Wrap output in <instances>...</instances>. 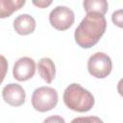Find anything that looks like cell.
I'll list each match as a JSON object with an SVG mask.
<instances>
[{
	"label": "cell",
	"instance_id": "6da1fadb",
	"mask_svg": "<svg viewBox=\"0 0 123 123\" xmlns=\"http://www.w3.org/2000/svg\"><path fill=\"white\" fill-rule=\"evenodd\" d=\"M106 28L107 21L103 14L88 12L75 30V41L82 48H90L100 40Z\"/></svg>",
	"mask_w": 123,
	"mask_h": 123
},
{
	"label": "cell",
	"instance_id": "30bf717a",
	"mask_svg": "<svg viewBox=\"0 0 123 123\" xmlns=\"http://www.w3.org/2000/svg\"><path fill=\"white\" fill-rule=\"evenodd\" d=\"M25 4V0H0V17L10 16L14 11L19 10Z\"/></svg>",
	"mask_w": 123,
	"mask_h": 123
},
{
	"label": "cell",
	"instance_id": "8fae6325",
	"mask_svg": "<svg viewBox=\"0 0 123 123\" xmlns=\"http://www.w3.org/2000/svg\"><path fill=\"white\" fill-rule=\"evenodd\" d=\"M84 9L88 12H98L100 14H105L108 11L109 4L106 0H86L83 3Z\"/></svg>",
	"mask_w": 123,
	"mask_h": 123
},
{
	"label": "cell",
	"instance_id": "5b68a950",
	"mask_svg": "<svg viewBox=\"0 0 123 123\" xmlns=\"http://www.w3.org/2000/svg\"><path fill=\"white\" fill-rule=\"evenodd\" d=\"M75 20L73 11L66 6H58L54 8L49 14V21L52 27L59 31L69 29Z\"/></svg>",
	"mask_w": 123,
	"mask_h": 123
},
{
	"label": "cell",
	"instance_id": "4fadbf2b",
	"mask_svg": "<svg viewBox=\"0 0 123 123\" xmlns=\"http://www.w3.org/2000/svg\"><path fill=\"white\" fill-rule=\"evenodd\" d=\"M111 21L117 27L123 28V9L116 10L111 14Z\"/></svg>",
	"mask_w": 123,
	"mask_h": 123
},
{
	"label": "cell",
	"instance_id": "3957f363",
	"mask_svg": "<svg viewBox=\"0 0 123 123\" xmlns=\"http://www.w3.org/2000/svg\"><path fill=\"white\" fill-rule=\"evenodd\" d=\"M58 92L50 86H40L34 90L32 95L33 108L40 112L49 111L58 104Z\"/></svg>",
	"mask_w": 123,
	"mask_h": 123
},
{
	"label": "cell",
	"instance_id": "ba28073f",
	"mask_svg": "<svg viewBox=\"0 0 123 123\" xmlns=\"http://www.w3.org/2000/svg\"><path fill=\"white\" fill-rule=\"evenodd\" d=\"M13 29L18 35H30L36 29V21L34 17L30 14H20L13 20Z\"/></svg>",
	"mask_w": 123,
	"mask_h": 123
},
{
	"label": "cell",
	"instance_id": "8992f818",
	"mask_svg": "<svg viewBox=\"0 0 123 123\" xmlns=\"http://www.w3.org/2000/svg\"><path fill=\"white\" fill-rule=\"evenodd\" d=\"M35 72L36 62L33 59L29 57H23L18 59L15 62L12 69L13 78L20 82L30 80L32 77H34Z\"/></svg>",
	"mask_w": 123,
	"mask_h": 123
},
{
	"label": "cell",
	"instance_id": "277c9868",
	"mask_svg": "<svg viewBox=\"0 0 123 123\" xmlns=\"http://www.w3.org/2000/svg\"><path fill=\"white\" fill-rule=\"evenodd\" d=\"M111 68L112 62L111 58L103 52L94 53L87 61V70L89 74L98 79L108 77L111 72Z\"/></svg>",
	"mask_w": 123,
	"mask_h": 123
},
{
	"label": "cell",
	"instance_id": "2e32d148",
	"mask_svg": "<svg viewBox=\"0 0 123 123\" xmlns=\"http://www.w3.org/2000/svg\"><path fill=\"white\" fill-rule=\"evenodd\" d=\"M117 91L123 97V78L120 79L119 82H118V84H117Z\"/></svg>",
	"mask_w": 123,
	"mask_h": 123
},
{
	"label": "cell",
	"instance_id": "9a60e30c",
	"mask_svg": "<svg viewBox=\"0 0 123 123\" xmlns=\"http://www.w3.org/2000/svg\"><path fill=\"white\" fill-rule=\"evenodd\" d=\"M52 3V1H33V4L36 5L37 7L40 8V9H43V8H46L47 6H49L50 4Z\"/></svg>",
	"mask_w": 123,
	"mask_h": 123
},
{
	"label": "cell",
	"instance_id": "5bb4252c",
	"mask_svg": "<svg viewBox=\"0 0 123 123\" xmlns=\"http://www.w3.org/2000/svg\"><path fill=\"white\" fill-rule=\"evenodd\" d=\"M43 123H65V121L60 115H51L44 119Z\"/></svg>",
	"mask_w": 123,
	"mask_h": 123
},
{
	"label": "cell",
	"instance_id": "9c48e42d",
	"mask_svg": "<svg viewBox=\"0 0 123 123\" xmlns=\"http://www.w3.org/2000/svg\"><path fill=\"white\" fill-rule=\"evenodd\" d=\"M37 69L40 77L47 83L50 84L56 76V67L54 62L49 58H42L38 61Z\"/></svg>",
	"mask_w": 123,
	"mask_h": 123
},
{
	"label": "cell",
	"instance_id": "7c38bea8",
	"mask_svg": "<svg viewBox=\"0 0 123 123\" xmlns=\"http://www.w3.org/2000/svg\"><path fill=\"white\" fill-rule=\"evenodd\" d=\"M70 123H104L99 117L97 116H83V117H76Z\"/></svg>",
	"mask_w": 123,
	"mask_h": 123
},
{
	"label": "cell",
	"instance_id": "52a82bcc",
	"mask_svg": "<svg viewBox=\"0 0 123 123\" xmlns=\"http://www.w3.org/2000/svg\"><path fill=\"white\" fill-rule=\"evenodd\" d=\"M2 96L7 104L12 107H19L25 102L26 93L20 85L11 83L3 87Z\"/></svg>",
	"mask_w": 123,
	"mask_h": 123
},
{
	"label": "cell",
	"instance_id": "7a4b0ae2",
	"mask_svg": "<svg viewBox=\"0 0 123 123\" xmlns=\"http://www.w3.org/2000/svg\"><path fill=\"white\" fill-rule=\"evenodd\" d=\"M63 102L65 106L78 112H86L94 106L93 95L79 84L69 85L63 92Z\"/></svg>",
	"mask_w": 123,
	"mask_h": 123
}]
</instances>
